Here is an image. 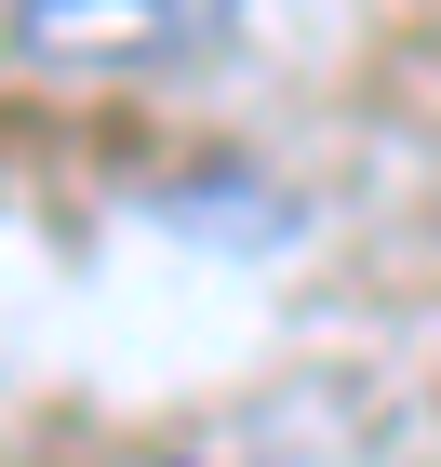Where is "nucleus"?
Masks as SVG:
<instances>
[{
	"mask_svg": "<svg viewBox=\"0 0 441 467\" xmlns=\"http://www.w3.org/2000/svg\"><path fill=\"white\" fill-rule=\"evenodd\" d=\"M227 14L241 0H27L14 27L40 67H187Z\"/></svg>",
	"mask_w": 441,
	"mask_h": 467,
	"instance_id": "obj_1",
	"label": "nucleus"
}]
</instances>
